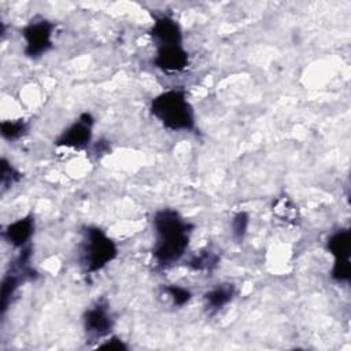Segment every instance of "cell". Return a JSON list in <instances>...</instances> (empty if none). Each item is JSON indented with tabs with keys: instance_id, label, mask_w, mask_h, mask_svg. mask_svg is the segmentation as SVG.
<instances>
[{
	"instance_id": "cell-7",
	"label": "cell",
	"mask_w": 351,
	"mask_h": 351,
	"mask_svg": "<svg viewBox=\"0 0 351 351\" xmlns=\"http://www.w3.org/2000/svg\"><path fill=\"white\" fill-rule=\"evenodd\" d=\"M95 118L90 112H82L71 125H69L55 140V145L73 149H85L92 141Z\"/></svg>"
},
{
	"instance_id": "cell-4",
	"label": "cell",
	"mask_w": 351,
	"mask_h": 351,
	"mask_svg": "<svg viewBox=\"0 0 351 351\" xmlns=\"http://www.w3.org/2000/svg\"><path fill=\"white\" fill-rule=\"evenodd\" d=\"M32 244L21 248L18 256L14 262L10 263L7 273L3 277L1 282V315L5 314L8 306L11 304V299L18 291V288L26 282L33 281L38 277V273L32 267Z\"/></svg>"
},
{
	"instance_id": "cell-9",
	"label": "cell",
	"mask_w": 351,
	"mask_h": 351,
	"mask_svg": "<svg viewBox=\"0 0 351 351\" xmlns=\"http://www.w3.org/2000/svg\"><path fill=\"white\" fill-rule=\"evenodd\" d=\"M152 63L163 73H181L189 66V53L184 44L156 45Z\"/></svg>"
},
{
	"instance_id": "cell-15",
	"label": "cell",
	"mask_w": 351,
	"mask_h": 351,
	"mask_svg": "<svg viewBox=\"0 0 351 351\" xmlns=\"http://www.w3.org/2000/svg\"><path fill=\"white\" fill-rule=\"evenodd\" d=\"M29 130V123L25 119L3 121L0 123V133L7 141H16L23 137Z\"/></svg>"
},
{
	"instance_id": "cell-14",
	"label": "cell",
	"mask_w": 351,
	"mask_h": 351,
	"mask_svg": "<svg viewBox=\"0 0 351 351\" xmlns=\"http://www.w3.org/2000/svg\"><path fill=\"white\" fill-rule=\"evenodd\" d=\"M221 256L218 252L213 250H202L199 254L193 255L188 262L186 266L193 271H214L219 265Z\"/></svg>"
},
{
	"instance_id": "cell-11",
	"label": "cell",
	"mask_w": 351,
	"mask_h": 351,
	"mask_svg": "<svg viewBox=\"0 0 351 351\" xmlns=\"http://www.w3.org/2000/svg\"><path fill=\"white\" fill-rule=\"evenodd\" d=\"M34 226H36L34 215L27 214L23 218H19V219L8 223L4 228L1 236L10 245L21 250V248L26 247L27 244H30V240L34 233Z\"/></svg>"
},
{
	"instance_id": "cell-16",
	"label": "cell",
	"mask_w": 351,
	"mask_h": 351,
	"mask_svg": "<svg viewBox=\"0 0 351 351\" xmlns=\"http://www.w3.org/2000/svg\"><path fill=\"white\" fill-rule=\"evenodd\" d=\"M23 174L12 166L11 162H8L5 158H1V173H0V185L1 192L4 193L8 188H12L15 184H18L22 180Z\"/></svg>"
},
{
	"instance_id": "cell-10",
	"label": "cell",
	"mask_w": 351,
	"mask_h": 351,
	"mask_svg": "<svg viewBox=\"0 0 351 351\" xmlns=\"http://www.w3.org/2000/svg\"><path fill=\"white\" fill-rule=\"evenodd\" d=\"M148 33L152 37L155 45L184 44V36L180 23L167 14L154 15V23Z\"/></svg>"
},
{
	"instance_id": "cell-19",
	"label": "cell",
	"mask_w": 351,
	"mask_h": 351,
	"mask_svg": "<svg viewBox=\"0 0 351 351\" xmlns=\"http://www.w3.org/2000/svg\"><path fill=\"white\" fill-rule=\"evenodd\" d=\"M99 350H114V351H126L129 347L128 344L119 339L118 336H110V339L104 340L101 344L97 346Z\"/></svg>"
},
{
	"instance_id": "cell-3",
	"label": "cell",
	"mask_w": 351,
	"mask_h": 351,
	"mask_svg": "<svg viewBox=\"0 0 351 351\" xmlns=\"http://www.w3.org/2000/svg\"><path fill=\"white\" fill-rule=\"evenodd\" d=\"M80 262L85 274H93L118 256L115 241L99 226L86 225L81 230Z\"/></svg>"
},
{
	"instance_id": "cell-18",
	"label": "cell",
	"mask_w": 351,
	"mask_h": 351,
	"mask_svg": "<svg viewBox=\"0 0 351 351\" xmlns=\"http://www.w3.org/2000/svg\"><path fill=\"white\" fill-rule=\"evenodd\" d=\"M165 292L171 298L173 304L177 307H184L192 299V292L188 288L177 284L165 287Z\"/></svg>"
},
{
	"instance_id": "cell-5",
	"label": "cell",
	"mask_w": 351,
	"mask_h": 351,
	"mask_svg": "<svg viewBox=\"0 0 351 351\" xmlns=\"http://www.w3.org/2000/svg\"><path fill=\"white\" fill-rule=\"evenodd\" d=\"M55 26L56 23L43 16H36L23 26L21 30V36L25 40L23 53L29 59H38L53 48L52 34Z\"/></svg>"
},
{
	"instance_id": "cell-1",
	"label": "cell",
	"mask_w": 351,
	"mask_h": 351,
	"mask_svg": "<svg viewBox=\"0 0 351 351\" xmlns=\"http://www.w3.org/2000/svg\"><path fill=\"white\" fill-rule=\"evenodd\" d=\"M155 243L152 258L156 270H166L186 252L195 225L174 208H160L152 217Z\"/></svg>"
},
{
	"instance_id": "cell-6",
	"label": "cell",
	"mask_w": 351,
	"mask_h": 351,
	"mask_svg": "<svg viewBox=\"0 0 351 351\" xmlns=\"http://www.w3.org/2000/svg\"><path fill=\"white\" fill-rule=\"evenodd\" d=\"M326 250L333 256L330 277L336 282H350L351 280V232L348 228H341L333 232L326 240Z\"/></svg>"
},
{
	"instance_id": "cell-12",
	"label": "cell",
	"mask_w": 351,
	"mask_h": 351,
	"mask_svg": "<svg viewBox=\"0 0 351 351\" xmlns=\"http://www.w3.org/2000/svg\"><path fill=\"white\" fill-rule=\"evenodd\" d=\"M236 296V287L230 282L217 284L203 295L204 308L210 315L217 314Z\"/></svg>"
},
{
	"instance_id": "cell-8",
	"label": "cell",
	"mask_w": 351,
	"mask_h": 351,
	"mask_svg": "<svg viewBox=\"0 0 351 351\" xmlns=\"http://www.w3.org/2000/svg\"><path fill=\"white\" fill-rule=\"evenodd\" d=\"M82 322L88 340L96 341L110 336L114 326V318L111 315L108 303L106 300H97L93 306L85 310Z\"/></svg>"
},
{
	"instance_id": "cell-17",
	"label": "cell",
	"mask_w": 351,
	"mask_h": 351,
	"mask_svg": "<svg viewBox=\"0 0 351 351\" xmlns=\"http://www.w3.org/2000/svg\"><path fill=\"white\" fill-rule=\"evenodd\" d=\"M250 223V215L245 211H239L232 219V236L237 243H241Z\"/></svg>"
},
{
	"instance_id": "cell-2",
	"label": "cell",
	"mask_w": 351,
	"mask_h": 351,
	"mask_svg": "<svg viewBox=\"0 0 351 351\" xmlns=\"http://www.w3.org/2000/svg\"><path fill=\"white\" fill-rule=\"evenodd\" d=\"M149 112L163 128L171 132H195L196 115L184 88H171L156 95L149 103Z\"/></svg>"
},
{
	"instance_id": "cell-13",
	"label": "cell",
	"mask_w": 351,
	"mask_h": 351,
	"mask_svg": "<svg viewBox=\"0 0 351 351\" xmlns=\"http://www.w3.org/2000/svg\"><path fill=\"white\" fill-rule=\"evenodd\" d=\"M273 214L280 218L284 222L296 225L300 219V213L298 206L295 204V202L288 197L287 195H282L280 197H277L273 203Z\"/></svg>"
}]
</instances>
